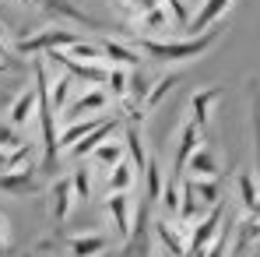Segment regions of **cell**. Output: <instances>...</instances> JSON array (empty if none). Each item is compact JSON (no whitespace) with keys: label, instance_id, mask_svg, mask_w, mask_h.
<instances>
[{"label":"cell","instance_id":"1","mask_svg":"<svg viewBox=\"0 0 260 257\" xmlns=\"http://www.w3.org/2000/svg\"><path fill=\"white\" fill-rule=\"evenodd\" d=\"M218 43V28L186 36V39H155V36H141L137 49L158 64H186V60H201L211 46Z\"/></svg>","mask_w":260,"mask_h":257},{"label":"cell","instance_id":"2","mask_svg":"<svg viewBox=\"0 0 260 257\" xmlns=\"http://www.w3.org/2000/svg\"><path fill=\"white\" fill-rule=\"evenodd\" d=\"M81 39L78 32H71V28H36V32H28V36H21L14 49L18 53H25V56H43L49 49H67V46H74Z\"/></svg>","mask_w":260,"mask_h":257},{"label":"cell","instance_id":"3","mask_svg":"<svg viewBox=\"0 0 260 257\" xmlns=\"http://www.w3.org/2000/svg\"><path fill=\"white\" fill-rule=\"evenodd\" d=\"M151 240L166 250V257H183L186 247H190V222L155 218V222H151Z\"/></svg>","mask_w":260,"mask_h":257},{"label":"cell","instance_id":"4","mask_svg":"<svg viewBox=\"0 0 260 257\" xmlns=\"http://www.w3.org/2000/svg\"><path fill=\"white\" fill-rule=\"evenodd\" d=\"M151 201H141L134 212V229L123 240V254L120 257H148L151 254Z\"/></svg>","mask_w":260,"mask_h":257},{"label":"cell","instance_id":"5","mask_svg":"<svg viewBox=\"0 0 260 257\" xmlns=\"http://www.w3.org/2000/svg\"><path fill=\"white\" fill-rule=\"evenodd\" d=\"M106 106H109V92L102 85H88V92H81L78 99H71V102L60 109V117H63V124H74V120H81V117H99Z\"/></svg>","mask_w":260,"mask_h":257},{"label":"cell","instance_id":"6","mask_svg":"<svg viewBox=\"0 0 260 257\" xmlns=\"http://www.w3.org/2000/svg\"><path fill=\"white\" fill-rule=\"evenodd\" d=\"M43 190L39 176H36V166H21V169H11V173H0V194L7 197H36Z\"/></svg>","mask_w":260,"mask_h":257},{"label":"cell","instance_id":"7","mask_svg":"<svg viewBox=\"0 0 260 257\" xmlns=\"http://www.w3.org/2000/svg\"><path fill=\"white\" fill-rule=\"evenodd\" d=\"M221 95H225V88H221V85L201 88V92H193V95H190V120H193L201 130L211 127V120H215V109H218V102H221Z\"/></svg>","mask_w":260,"mask_h":257},{"label":"cell","instance_id":"8","mask_svg":"<svg viewBox=\"0 0 260 257\" xmlns=\"http://www.w3.org/2000/svg\"><path fill=\"white\" fill-rule=\"evenodd\" d=\"M204 145V130L197 127L193 120H183V127H179V137H176V180L179 176H186V162H190V155L197 152Z\"/></svg>","mask_w":260,"mask_h":257},{"label":"cell","instance_id":"9","mask_svg":"<svg viewBox=\"0 0 260 257\" xmlns=\"http://www.w3.org/2000/svg\"><path fill=\"white\" fill-rule=\"evenodd\" d=\"M46 197H49V215H53V222H67L71 205L78 201V197H74V183H71V176H56V180L46 187Z\"/></svg>","mask_w":260,"mask_h":257},{"label":"cell","instance_id":"10","mask_svg":"<svg viewBox=\"0 0 260 257\" xmlns=\"http://www.w3.org/2000/svg\"><path fill=\"white\" fill-rule=\"evenodd\" d=\"M106 212H109V218H113L116 236L127 240L130 229H134V212H137L134 197H130V194H109V197H106Z\"/></svg>","mask_w":260,"mask_h":257},{"label":"cell","instance_id":"11","mask_svg":"<svg viewBox=\"0 0 260 257\" xmlns=\"http://www.w3.org/2000/svg\"><path fill=\"white\" fill-rule=\"evenodd\" d=\"M36 109H39V92L36 85L32 88H21L18 95H14V102H11V109H7V124L18 130H25L32 120H36Z\"/></svg>","mask_w":260,"mask_h":257},{"label":"cell","instance_id":"12","mask_svg":"<svg viewBox=\"0 0 260 257\" xmlns=\"http://www.w3.org/2000/svg\"><path fill=\"white\" fill-rule=\"evenodd\" d=\"M60 243H63V250L71 257H102L106 247H109V240L102 233H71Z\"/></svg>","mask_w":260,"mask_h":257},{"label":"cell","instance_id":"13","mask_svg":"<svg viewBox=\"0 0 260 257\" xmlns=\"http://www.w3.org/2000/svg\"><path fill=\"white\" fill-rule=\"evenodd\" d=\"M39 7H46L53 18H60V21H74V25H85V28H106L99 18H91L88 11L78 7V0H43Z\"/></svg>","mask_w":260,"mask_h":257},{"label":"cell","instance_id":"14","mask_svg":"<svg viewBox=\"0 0 260 257\" xmlns=\"http://www.w3.org/2000/svg\"><path fill=\"white\" fill-rule=\"evenodd\" d=\"M102 43V56H106V67H127V71H137L141 67V49L130 43H120V39H99Z\"/></svg>","mask_w":260,"mask_h":257},{"label":"cell","instance_id":"15","mask_svg":"<svg viewBox=\"0 0 260 257\" xmlns=\"http://www.w3.org/2000/svg\"><path fill=\"white\" fill-rule=\"evenodd\" d=\"M232 4H236V0H201V7L193 11V18H190L186 32H190V36H197V32L215 28V21H218V18H225V11H229Z\"/></svg>","mask_w":260,"mask_h":257},{"label":"cell","instance_id":"16","mask_svg":"<svg viewBox=\"0 0 260 257\" xmlns=\"http://www.w3.org/2000/svg\"><path fill=\"white\" fill-rule=\"evenodd\" d=\"M106 120H109V117L99 113V117H81V120H74V124H63V130L56 134V148H60V152H71L85 134H91L95 127H102Z\"/></svg>","mask_w":260,"mask_h":257},{"label":"cell","instance_id":"17","mask_svg":"<svg viewBox=\"0 0 260 257\" xmlns=\"http://www.w3.org/2000/svg\"><path fill=\"white\" fill-rule=\"evenodd\" d=\"M123 145H127V152H130V166L137 169V176H144L151 155H148V148H144V134H141L137 124H127V127H123Z\"/></svg>","mask_w":260,"mask_h":257},{"label":"cell","instance_id":"18","mask_svg":"<svg viewBox=\"0 0 260 257\" xmlns=\"http://www.w3.org/2000/svg\"><path fill=\"white\" fill-rule=\"evenodd\" d=\"M186 176H193V180H218V155L208 148V145H201V148L190 155Z\"/></svg>","mask_w":260,"mask_h":257},{"label":"cell","instance_id":"19","mask_svg":"<svg viewBox=\"0 0 260 257\" xmlns=\"http://www.w3.org/2000/svg\"><path fill=\"white\" fill-rule=\"evenodd\" d=\"M116 127H120V120H116V117H109L102 127H95L91 134H85V137H81V141L71 148V155H74V159H88V155H91V152H95V148H99L106 137H113V134H116Z\"/></svg>","mask_w":260,"mask_h":257},{"label":"cell","instance_id":"20","mask_svg":"<svg viewBox=\"0 0 260 257\" xmlns=\"http://www.w3.org/2000/svg\"><path fill=\"white\" fill-rule=\"evenodd\" d=\"M123 159H127V145H123V141H113V137H106V141L88 155V162L99 166V169H113V166L123 162Z\"/></svg>","mask_w":260,"mask_h":257},{"label":"cell","instance_id":"21","mask_svg":"<svg viewBox=\"0 0 260 257\" xmlns=\"http://www.w3.org/2000/svg\"><path fill=\"white\" fill-rule=\"evenodd\" d=\"M134 183H137V169L130 166V159H123V162H116L113 169H109V194H130L134 190Z\"/></svg>","mask_w":260,"mask_h":257},{"label":"cell","instance_id":"22","mask_svg":"<svg viewBox=\"0 0 260 257\" xmlns=\"http://www.w3.org/2000/svg\"><path fill=\"white\" fill-rule=\"evenodd\" d=\"M236 194H239V201H243V212L250 215L253 205H257V197H260V183L253 180V173H246V169L236 173Z\"/></svg>","mask_w":260,"mask_h":257},{"label":"cell","instance_id":"23","mask_svg":"<svg viewBox=\"0 0 260 257\" xmlns=\"http://www.w3.org/2000/svg\"><path fill=\"white\" fill-rule=\"evenodd\" d=\"M186 183H190L193 197L201 201V208H215V205H221V201H218V197H221L218 180H193V176H186Z\"/></svg>","mask_w":260,"mask_h":257},{"label":"cell","instance_id":"24","mask_svg":"<svg viewBox=\"0 0 260 257\" xmlns=\"http://www.w3.org/2000/svg\"><path fill=\"white\" fill-rule=\"evenodd\" d=\"M162 187H166V173H162V166H158L155 159H148V169H144V201L158 205Z\"/></svg>","mask_w":260,"mask_h":257},{"label":"cell","instance_id":"25","mask_svg":"<svg viewBox=\"0 0 260 257\" xmlns=\"http://www.w3.org/2000/svg\"><path fill=\"white\" fill-rule=\"evenodd\" d=\"M67 56H74V60H81V64H106V56H102V43H91V39H78L74 46H67L63 49Z\"/></svg>","mask_w":260,"mask_h":257},{"label":"cell","instance_id":"26","mask_svg":"<svg viewBox=\"0 0 260 257\" xmlns=\"http://www.w3.org/2000/svg\"><path fill=\"white\" fill-rule=\"evenodd\" d=\"M106 92H109V99L113 102H123L130 92V71L127 67H109V78H106Z\"/></svg>","mask_w":260,"mask_h":257},{"label":"cell","instance_id":"27","mask_svg":"<svg viewBox=\"0 0 260 257\" xmlns=\"http://www.w3.org/2000/svg\"><path fill=\"white\" fill-rule=\"evenodd\" d=\"M137 21H141V28H148V32H158V28H176L173 18H169V11H166V4L141 11V14H137Z\"/></svg>","mask_w":260,"mask_h":257},{"label":"cell","instance_id":"28","mask_svg":"<svg viewBox=\"0 0 260 257\" xmlns=\"http://www.w3.org/2000/svg\"><path fill=\"white\" fill-rule=\"evenodd\" d=\"M176 85H179V74H162V78H155V81H151V92H148V99H144V113L155 109V106H158Z\"/></svg>","mask_w":260,"mask_h":257},{"label":"cell","instance_id":"29","mask_svg":"<svg viewBox=\"0 0 260 257\" xmlns=\"http://www.w3.org/2000/svg\"><path fill=\"white\" fill-rule=\"evenodd\" d=\"M250 85V127H253V148H257V176H260V85L257 81H246Z\"/></svg>","mask_w":260,"mask_h":257},{"label":"cell","instance_id":"30","mask_svg":"<svg viewBox=\"0 0 260 257\" xmlns=\"http://www.w3.org/2000/svg\"><path fill=\"white\" fill-rule=\"evenodd\" d=\"M49 85H53V88H49V102H53V109L60 113V109L71 102V88L78 85V81H74L71 74H60V78H53Z\"/></svg>","mask_w":260,"mask_h":257},{"label":"cell","instance_id":"31","mask_svg":"<svg viewBox=\"0 0 260 257\" xmlns=\"http://www.w3.org/2000/svg\"><path fill=\"white\" fill-rule=\"evenodd\" d=\"M158 205L166 208V218H179V183H176L173 176H166V187H162Z\"/></svg>","mask_w":260,"mask_h":257},{"label":"cell","instance_id":"32","mask_svg":"<svg viewBox=\"0 0 260 257\" xmlns=\"http://www.w3.org/2000/svg\"><path fill=\"white\" fill-rule=\"evenodd\" d=\"M71 183H74V197L88 201L91 197V169H88V159H81V166L71 173Z\"/></svg>","mask_w":260,"mask_h":257},{"label":"cell","instance_id":"33","mask_svg":"<svg viewBox=\"0 0 260 257\" xmlns=\"http://www.w3.org/2000/svg\"><path fill=\"white\" fill-rule=\"evenodd\" d=\"M148 92H151V78H148V74H141V67H137V71H130V92H127V99H134V102H141V106H144Z\"/></svg>","mask_w":260,"mask_h":257},{"label":"cell","instance_id":"34","mask_svg":"<svg viewBox=\"0 0 260 257\" xmlns=\"http://www.w3.org/2000/svg\"><path fill=\"white\" fill-rule=\"evenodd\" d=\"M162 4H166V11H169V18H173L176 28H186V25H190L193 11L186 7V0H162Z\"/></svg>","mask_w":260,"mask_h":257},{"label":"cell","instance_id":"35","mask_svg":"<svg viewBox=\"0 0 260 257\" xmlns=\"http://www.w3.org/2000/svg\"><path fill=\"white\" fill-rule=\"evenodd\" d=\"M21 141H25V137H21V130H18V127H11L7 120L0 124V152H4V148H18Z\"/></svg>","mask_w":260,"mask_h":257},{"label":"cell","instance_id":"36","mask_svg":"<svg viewBox=\"0 0 260 257\" xmlns=\"http://www.w3.org/2000/svg\"><path fill=\"white\" fill-rule=\"evenodd\" d=\"M7 254H11V222L0 212V257H7Z\"/></svg>","mask_w":260,"mask_h":257},{"label":"cell","instance_id":"37","mask_svg":"<svg viewBox=\"0 0 260 257\" xmlns=\"http://www.w3.org/2000/svg\"><path fill=\"white\" fill-rule=\"evenodd\" d=\"M14 53H18V49H14V43H11V39L4 36V28H0V56H4L7 64H14Z\"/></svg>","mask_w":260,"mask_h":257},{"label":"cell","instance_id":"38","mask_svg":"<svg viewBox=\"0 0 260 257\" xmlns=\"http://www.w3.org/2000/svg\"><path fill=\"white\" fill-rule=\"evenodd\" d=\"M120 4H123V7H137V11H141V4H144V0H120Z\"/></svg>","mask_w":260,"mask_h":257},{"label":"cell","instance_id":"39","mask_svg":"<svg viewBox=\"0 0 260 257\" xmlns=\"http://www.w3.org/2000/svg\"><path fill=\"white\" fill-rule=\"evenodd\" d=\"M18 4H21V7H39L43 0H18Z\"/></svg>","mask_w":260,"mask_h":257},{"label":"cell","instance_id":"40","mask_svg":"<svg viewBox=\"0 0 260 257\" xmlns=\"http://www.w3.org/2000/svg\"><path fill=\"white\" fill-rule=\"evenodd\" d=\"M250 215H257V218H260V197H257V205H253V212H250Z\"/></svg>","mask_w":260,"mask_h":257},{"label":"cell","instance_id":"41","mask_svg":"<svg viewBox=\"0 0 260 257\" xmlns=\"http://www.w3.org/2000/svg\"><path fill=\"white\" fill-rule=\"evenodd\" d=\"M32 257H46V250H36V254H32Z\"/></svg>","mask_w":260,"mask_h":257},{"label":"cell","instance_id":"42","mask_svg":"<svg viewBox=\"0 0 260 257\" xmlns=\"http://www.w3.org/2000/svg\"><path fill=\"white\" fill-rule=\"evenodd\" d=\"M4 71H7V64H0V74H4Z\"/></svg>","mask_w":260,"mask_h":257}]
</instances>
